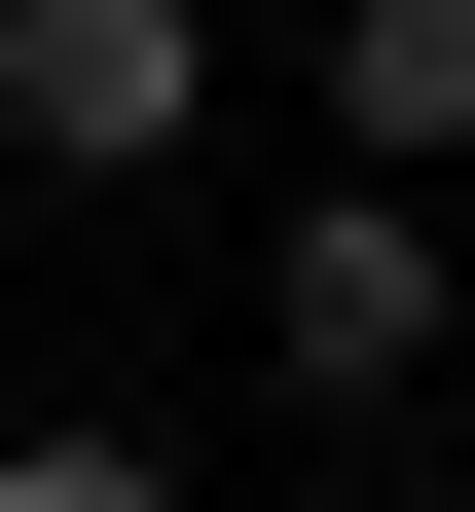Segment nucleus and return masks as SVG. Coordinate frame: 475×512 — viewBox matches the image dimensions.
I'll return each mask as SVG.
<instances>
[{"label": "nucleus", "instance_id": "nucleus-1", "mask_svg": "<svg viewBox=\"0 0 475 512\" xmlns=\"http://www.w3.org/2000/svg\"><path fill=\"white\" fill-rule=\"evenodd\" d=\"M183 110H220V37H183V0H0V147H37V183H147Z\"/></svg>", "mask_w": 475, "mask_h": 512}, {"label": "nucleus", "instance_id": "nucleus-2", "mask_svg": "<svg viewBox=\"0 0 475 512\" xmlns=\"http://www.w3.org/2000/svg\"><path fill=\"white\" fill-rule=\"evenodd\" d=\"M439 293H475V256H439V220H402V183H329V220H293V256H256V330H293V366H329V403H366V366H439Z\"/></svg>", "mask_w": 475, "mask_h": 512}, {"label": "nucleus", "instance_id": "nucleus-3", "mask_svg": "<svg viewBox=\"0 0 475 512\" xmlns=\"http://www.w3.org/2000/svg\"><path fill=\"white\" fill-rule=\"evenodd\" d=\"M329 110H366V183H439V147H475V0H366V37H329Z\"/></svg>", "mask_w": 475, "mask_h": 512}, {"label": "nucleus", "instance_id": "nucleus-4", "mask_svg": "<svg viewBox=\"0 0 475 512\" xmlns=\"http://www.w3.org/2000/svg\"><path fill=\"white\" fill-rule=\"evenodd\" d=\"M0 512H183V476H147V439H0Z\"/></svg>", "mask_w": 475, "mask_h": 512}]
</instances>
